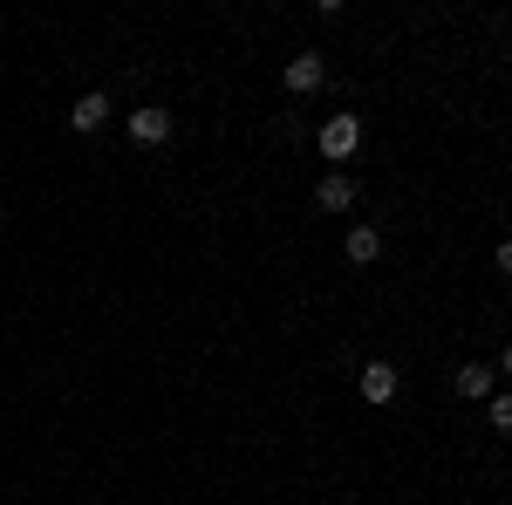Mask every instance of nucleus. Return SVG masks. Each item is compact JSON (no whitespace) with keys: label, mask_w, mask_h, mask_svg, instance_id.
Returning <instances> with one entry per match:
<instances>
[{"label":"nucleus","mask_w":512,"mask_h":505,"mask_svg":"<svg viewBox=\"0 0 512 505\" xmlns=\"http://www.w3.org/2000/svg\"><path fill=\"white\" fill-rule=\"evenodd\" d=\"M130 137H137V144H164V137H171V110H158V103H151V110H130Z\"/></svg>","instance_id":"20e7f679"},{"label":"nucleus","mask_w":512,"mask_h":505,"mask_svg":"<svg viewBox=\"0 0 512 505\" xmlns=\"http://www.w3.org/2000/svg\"><path fill=\"white\" fill-rule=\"evenodd\" d=\"M349 260H355V267L383 260V233H376V226H355V233H349Z\"/></svg>","instance_id":"6e6552de"},{"label":"nucleus","mask_w":512,"mask_h":505,"mask_svg":"<svg viewBox=\"0 0 512 505\" xmlns=\"http://www.w3.org/2000/svg\"><path fill=\"white\" fill-rule=\"evenodd\" d=\"M485 403H492V430H506V437H512V389H492Z\"/></svg>","instance_id":"1a4fd4ad"},{"label":"nucleus","mask_w":512,"mask_h":505,"mask_svg":"<svg viewBox=\"0 0 512 505\" xmlns=\"http://www.w3.org/2000/svg\"><path fill=\"white\" fill-rule=\"evenodd\" d=\"M396 389H403V376H396L390 362H369V369H362V396H369V403H390Z\"/></svg>","instance_id":"423d86ee"},{"label":"nucleus","mask_w":512,"mask_h":505,"mask_svg":"<svg viewBox=\"0 0 512 505\" xmlns=\"http://www.w3.org/2000/svg\"><path fill=\"white\" fill-rule=\"evenodd\" d=\"M321 82H328V62H321V55H294V62H287V89H294V96H315Z\"/></svg>","instance_id":"f03ea898"},{"label":"nucleus","mask_w":512,"mask_h":505,"mask_svg":"<svg viewBox=\"0 0 512 505\" xmlns=\"http://www.w3.org/2000/svg\"><path fill=\"white\" fill-rule=\"evenodd\" d=\"M69 123H76V130H103V123H110V96H103V89H89V96H76V110H69Z\"/></svg>","instance_id":"0eeeda50"},{"label":"nucleus","mask_w":512,"mask_h":505,"mask_svg":"<svg viewBox=\"0 0 512 505\" xmlns=\"http://www.w3.org/2000/svg\"><path fill=\"white\" fill-rule=\"evenodd\" d=\"M315 205H321V212H349V205H355V178H349V171H328V178L315 185Z\"/></svg>","instance_id":"7ed1b4c3"},{"label":"nucleus","mask_w":512,"mask_h":505,"mask_svg":"<svg viewBox=\"0 0 512 505\" xmlns=\"http://www.w3.org/2000/svg\"><path fill=\"white\" fill-rule=\"evenodd\" d=\"M492 383H499V376H492V369H485V362H465V369H458V376H451V389H458V396H465V403H485V396H492Z\"/></svg>","instance_id":"39448f33"},{"label":"nucleus","mask_w":512,"mask_h":505,"mask_svg":"<svg viewBox=\"0 0 512 505\" xmlns=\"http://www.w3.org/2000/svg\"><path fill=\"white\" fill-rule=\"evenodd\" d=\"M355 144H362V123H355L349 110L321 123V157H328V164H342V157H355Z\"/></svg>","instance_id":"f257e3e1"},{"label":"nucleus","mask_w":512,"mask_h":505,"mask_svg":"<svg viewBox=\"0 0 512 505\" xmlns=\"http://www.w3.org/2000/svg\"><path fill=\"white\" fill-rule=\"evenodd\" d=\"M499 376H506V383H512V349H506V362H499Z\"/></svg>","instance_id":"9b49d317"},{"label":"nucleus","mask_w":512,"mask_h":505,"mask_svg":"<svg viewBox=\"0 0 512 505\" xmlns=\"http://www.w3.org/2000/svg\"><path fill=\"white\" fill-rule=\"evenodd\" d=\"M492 260H499V273H512V239H499V253H492Z\"/></svg>","instance_id":"9d476101"}]
</instances>
